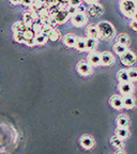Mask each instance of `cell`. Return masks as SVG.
Masks as SVG:
<instances>
[{"mask_svg":"<svg viewBox=\"0 0 137 154\" xmlns=\"http://www.w3.org/2000/svg\"><path fill=\"white\" fill-rule=\"evenodd\" d=\"M98 28L100 31V36L104 40H111L115 38L116 35V29L113 25L107 20H103V22L98 24Z\"/></svg>","mask_w":137,"mask_h":154,"instance_id":"1","label":"cell"},{"mask_svg":"<svg viewBox=\"0 0 137 154\" xmlns=\"http://www.w3.org/2000/svg\"><path fill=\"white\" fill-rule=\"evenodd\" d=\"M120 11L125 17H132L137 11L136 0H120L119 1Z\"/></svg>","mask_w":137,"mask_h":154,"instance_id":"2","label":"cell"},{"mask_svg":"<svg viewBox=\"0 0 137 154\" xmlns=\"http://www.w3.org/2000/svg\"><path fill=\"white\" fill-rule=\"evenodd\" d=\"M136 62V55L133 51H126L123 55H121V63L125 66H132Z\"/></svg>","mask_w":137,"mask_h":154,"instance_id":"3","label":"cell"},{"mask_svg":"<svg viewBox=\"0 0 137 154\" xmlns=\"http://www.w3.org/2000/svg\"><path fill=\"white\" fill-rule=\"evenodd\" d=\"M76 70L82 76H89V75L92 73V66L89 62L80 61V62L77 63Z\"/></svg>","mask_w":137,"mask_h":154,"instance_id":"4","label":"cell"},{"mask_svg":"<svg viewBox=\"0 0 137 154\" xmlns=\"http://www.w3.org/2000/svg\"><path fill=\"white\" fill-rule=\"evenodd\" d=\"M87 20H88V18H87L85 13H76L75 15L71 16V23L75 27L84 26V25H86Z\"/></svg>","mask_w":137,"mask_h":154,"instance_id":"5","label":"cell"},{"mask_svg":"<svg viewBox=\"0 0 137 154\" xmlns=\"http://www.w3.org/2000/svg\"><path fill=\"white\" fill-rule=\"evenodd\" d=\"M51 16H54V18L56 19V22H57L58 24H64L67 19H69V17H71L70 14L67 13V11L65 9L57 10L56 13H54Z\"/></svg>","mask_w":137,"mask_h":154,"instance_id":"6","label":"cell"},{"mask_svg":"<svg viewBox=\"0 0 137 154\" xmlns=\"http://www.w3.org/2000/svg\"><path fill=\"white\" fill-rule=\"evenodd\" d=\"M118 90L123 95H129V94H132L134 92V86H133L132 82H119Z\"/></svg>","mask_w":137,"mask_h":154,"instance_id":"7","label":"cell"},{"mask_svg":"<svg viewBox=\"0 0 137 154\" xmlns=\"http://www.w3.org/2000/svg\"><path fill=\"white\" fill-rule=\"evenodd\" d=\"M79 143H80V146L84 148V149L89 150V149H91V148H93L94 139L92 138V136H90V135L85 134V135H83L82 137H80Z\"/></svg>","mask_w":137,"mask_h":154,"instance_id":"8","label":"cell"},{"mask_svg":"<svg viewBox=\"0 0 137 154\" xmlns=\"http://www.w3.org/2000/svg\"><path fill=\"white\" fill-rule=\"evenodd\" d=\"M87 60L88 62L90 63L91 65L93 66H98V65H101L102 64V61H101V54L96 53V51H90L88 54V57H87Z\"/></svg>","mask_w":137,"mask_h":154,"instance_id":"9","label":"cell"},{"mask_svg":"<svg viewBox=\"0 0 137 154\" xmlns=\"http://www.w3.org/2000/svg\"><path fill=\"white\" fill-rule=\"evenodd\" d=\"M109 104L113 108L117 109V110H120V109L124 108L123 106V99L119 95H113L109 99Z\"/></svg>","mask_w":137,"mask_h":154,"instance_id":"10","label":"cell"},{"mask_svg":"<svg viewBox=\"0 0 137 154\" xmlns=\"http://www.w3.org/2000/svg\"><path fill=\"white\" fill-rule=\"evenodd\" d=\"M101 61H102V65L109 66V65L114 64V62H115V57L109 51H104V53L101 54Z\"/></svg>","mask_w":137,"mask_h":154,"instance_id":"11","label":"cell"},{"mask_svg":"<svg viewBox=\"0 0 137 154\" xmlns=\"http://www.w3.org/2000/svg\"><path fill=\"white\" fill-rule=\"evenodd\" d=\"M86 33L89 38H100V31H99V28H98V25L91 24L89 26H87Z\"/></svg>","mask_w":137,"mask_h":154,"instance_id":"12","label":"cell"},{"mask_svg":"<svg viewBox=\"0 0 137 154\" xmlns=\"http://www.w3.org/2000/svg\"><path fill=\"white\" fill-rule=\"evenodd\" d=\"M123 106L126 109H133L136 106V101H135L134 96L132 94L129 95H123Z\"/></svg>","mask_w":137,"mask_h":154,"instance_id":"13","label":"cell"},{"mask_svg":"<svg viewBox=\"0 0 137 154\" xmlns=\"http://www.w3.org/2000/svg\"><path fill=\"white\" fill-rule=\"evenodd\" d=\"M115 135L118 136L120 139L124 140V139H128L131 134L128 128H120V126H118V128H116V131H115Z\"/></svg>","mask_w":137,"mask_h":154,"instance_id":"14","label":"cell"},{"mask_svg":"<svg viewBox=\"0 0 137 154\" xmlns=\"http://www.w3.org/2000/svg\"><path fill=\"white\" fill-rule=\"evenodd\" d=\"M116 123L120 128H129L130 126V119H129L128 116L119 115L116 119Z\"/></svg>","mask_w":137,"mask_h":154,"instance_id":"15","label":"cell"},{"mask_svg":"<svg viewBox=\"0 0 137 154\" xmlns=\"http://www.w3.org/2000/svg\"><path fill=\"white\" fill-rule=\"evenodd\" d=\"M89 12L92 16H99V15L103 14V7L98 2L93 3V5H90Z\"/></svg>","mask_w":137,"mask_h":154,"instance_id":"16","label":"cell"},{"mask_svg":"<svg viewBox=\"0 0 137 154\" xmlns=\"http://www.w3.org/2000/svg\"><path fill=\"white\" fill-rule=\"evenodd\" d=\"M77 38L74 35L73 33H69L63 38V43H64L65 46L67 47H74L75 44H76Z\"/></svg>","mask_w":137,"mask_h":154,"instance_id":"17","label":"cell"},{"mask_svg":"<svg viewBox=\"0 0 137 154\" xmlns=\"http://www.w3.org/2000/svg\"><path fill=\"white\" fill-rule=\"evenodd\" d=\"M28 28H29V26L24 22V20H23V22L14 23L12 26L13 32H25Z\"/></svg>","mask_w":137,"mask_h":154,"instance_id":"18","label":"cell"},{"mask_svg":"<svg viewBox=\"0 0 137 154\" xmlns=\"http://www.w3.org/2000/svg\"><path fill=\"white\" fill-rule=\"evenodd\" d=\"M86 40V51H95L96 46H98V42H96V38H85Z\"/></svg>","mask_w":137,"mask_h":154,"instance_id":"19","label":"cell"},{"mask_svg":"<svg viewBox=\"0 0 137 154\" xmlns=\"http://www.w3.org/2000/svg\"><path fill=\"white\" fill-rule=\"evenodd\" d=\"M48 38L45 33L43 32H40V33H36L34 36V41H36V45H44V44L47 42Z\"/></svg>","mask_w":137,"mask_h":154,"instance_id":"20","label":"cell"},{"mask_svg":"<svg viewBox=\"0 0 137 154\" xmlns=\"http://www.w3.org/2000/svg\"><path fill=\"white\" fill-rule=\"evenodd\" d=\"M113 49H114V51H115L117 55H119V56H121V55H123V54L125 53V51H128V46L126 45H123V44H121V43H117L114 45V47H113Z\"/></svg>","mask_w":137,"mask_h":154,"instance_id":"21","label":"cell"},{"mask_svg":"<svg viewBox=\"0 0 137 154\" xmlns=\"http://www.w3.org/2000/svg\"><path fill=\"white\" fill-rule=\"evenodd\" d=\"M117 79L119 82H130V77L128 74V70H120L117 73Z\"/></svg>","mask_w":137,"mask_h":154,"instance_id":"22","label":"cell"},{"mask_svg":"<svg viewBox=\"0 0 137 154\" xmlns=\"http://www.w3.org/2000/svg\"><path fill=\"white\" fill-rule=\"evenodd\" d=\"M34 20H36V19L34 18V16H33V14L31 13V11L24 13V22L26 23L29 27H31L32 25H33Z\"/></svg>","mask_w":137,"mask_h":154,"instance_id":"23","label":"cell"},{"mask_svg":"<svg viewBox=\"0 0 137 154\" xmlns=\"http://www.w3.org/2000/svg\"><path fill=\"white\" fill-rule=\"evenodd\" d=\"M78 51H86V40L83 38H77L76 44L74 46Z\"/></svg>","mask_w":137,"mask_h":154,"instance_id":"24","label":"cell"},{"mask_svg":"<svg viewBox=\"0 0 137 154\" xmlns=\"http://www.w3.org/2000/svg\"><path fill=\"white\" fill-rule=\"evenodd\" d=\"M116 40H117V42H118V43H121V44H123V45H126V46L130 45V42H131L129 35H128V34H125V33L119 34Z\"/></svg>","mask_w":137,"mask_h":154,"instance_id":"25","label":"cell"},{"mask_svg":"<svg viewBox=\"0 0 137 154\" xmlns=\"http://www.w3.org/2000/svg\"><path fill=\"white\" fill-rule=\"evenodd\" d=\"M111 143L113 147H115L116 149H121V148L123 147V140L120 139V138L118 137V136H114V137H111Z\"/></svg>","mask_w":137,"mask_h":154,"instance_id":"26","label":"cell"},{"mask_svg":"<svg viewBox=\"0 0 137 154\" xmlns=\"http://www.w3.org/2000/svg\"><path fill=\"white\" fill-rule=\"evenodd\" d=\"M128 74L130 77V82H137V69L136 67H130L128 69Z\"/></svg>","mask_w":137,"mask_h":154,"instance_id":"27","label":"cell"},{"mask_svg":"<svg viewBox=\"0 0 137 154\" xmlns=\"http://www.w3.org/2000/svg\"><path fill=\"white\" fill-rule=\"evenodd\" d=\"M26 38L25 32H14V40L17 43H25Z\"/></svg>","mask_w":137,"mask_h":154,"instance_id":"28","label":"cell"},{"mask_svg":"<svg viewBox=\"0 0 137 154\" xmlns=\"http://www.w3.org/2000/svg\"><path fill=\"white\" fill-rule=\"evenodd\" d=\"M47 38H48V40H51V41H57L58 38H59V33H58L54 28H51V31L47 33Z\"/></svg>","mask_w":137,"mask_h":154,"instance_id":"29","label":"cell"},{"mask_svg":"<svg viewBox=\"0 0 137 154\" xmlns=\"http://www.w3.org/2000/svg\"><path fill=\"white\" fill-rule=\"evenodd\" d=\"M65 10H67V13L70 14V16H73V15H75L76 13H78V11H77V7H74V5H69V7L65 8Z\"/></svg>","mask_w":137,"mask_h":154,"instance_id":"30","label":"cell"},{"mask_svg":"<svg viewBox=\"0 0 137 154\" xmlns=\"http://www.w3.org/2000/svg\"><path fill=\"white\" fill-rule=\"evenodd\" d=\"M31 28L33 29V31L36 33H40L42 32V29H43V24H33L31 26Z\"/></svg>","mask_w":137,"mask_h":154,"instance_id":"31","label":"cell"},{"mask_svg":"<svg viewBox=\"0 0 137 154\" xmlns=\"http://www.w3.org/2000/svg\"><path fill=\"white\" fill-rule=\"evenodd\" d=\"M24 44H26V45H28V46H34V45H36V41H34V38H27Z\"/></svg>","mask_w":137,"mask_h":154,"instance_id":"32","label":"cell"},{"mask_svg":"<svg viewBox=\"0 0 137 154\" xmlns=\"http://www.w3.org/2000/svg\"><path fill=\"white\" fill-rule=\"evenodd\" d=\"M83 0H69V5H74V7H79L82 5Z\"/></svg>","mask_w":137,"mask_h":154,"instance_id":"33","label":"cell"},{"mask_svg":"<svg viewBox=\"0 0 137 154\" xmlns=\"http://www.w3.org/2000/svg\"><path fill=\"white\" fill-rule=\"evenodd\" d=\"M34 0H22V5L24 7H31Z\"/></svg>","mask_w":137,"mask_h":154,"instance_id":"34","label":"cell"},{"mask_svg":"<svg viewBox=\"0 0 137 154\" xmlns=\"http://www.w3.org/2000/svg\"><path fill=\"white\" fill-rule=\"evenodd\" d=\"M130 27L134 30V31L137 32V20H134V19H132L130 23Z\"/></svg>","mask_w":137,"mask_h":154,"instance_id":"35","label":"cell"},{"mask_svg":"<svg viewBox=\"0 0 137 154\" xmlns=\"http://www.w3.org/2000/svg\"><path fill=\"white\" fill-rule=\"evenodd\" d=\"M10 3L13 5H22V0H9Z\"/></svg>","mask_w":137,"mask_h":154,"instance_id":"36","label":"cell"},{"mask_svg":"<svg viewBox=\"0 0 137 154\" xmlns=\"http://www.w3.org/2000/svg\"><path fill=\"white\" fill-rule=\"evenodd\" d=\"M77 11H78V13H85L86 12V8L80 5L79 7H77Z\"/></svg>","mask_w":137,"mask_h":154,"instance_id":"37","label":"cell"},{"mask_svg":"<svg viewBox=\"0 0 137 154\" xmlns=\"http://www.w3.org/2000/svg\"><path fill=\"white\" fill-rule=\"evenodd\" d=\"M83 1H85L87 5H93V3L98 2V0H83Z\"/></svg>","mask_w":137,"mask_h":154,"instance_id":"38","label":"cell"},{"mask_svg":"<svg viewBox=\"0 0 137 154\" xmlns=\"http://www.w3.org/2000/svg\"><path fill=\"white\" fill-rule=\"evenodd\" d=\"M36 2H39L41 5H46V1L47 0H36Z\"/></svg>","mask_w":137,"mask_h":154,"instance_id":"39","label":"cell"},{"mask_svg":"<svg viewBox=\"0 0 137 154\" xmlns=\"http://www.w3.org/2000/svg\"><path fill=\"white\" fill-rule=\"evenodd\" d=\"M132 18L134 19V20H137V11L134 13V15H133V16H132Z\"/></svg>","mask_w":137,"mask_h":154,"instance_id":"40","label":"cell"},{"mask_svg":"<svg viewBox=\"0 0 137 154\" xmlns=\"http://www.w3.org/2000/svg\"><path fill=\"white\" fill-rule=\"evenodd\" d=\"M136 1H137V0H136Z\"/></svg>","mask_w":137,"mask_h":154,"instance_id":"41","label":"cell"}]
</instances>
